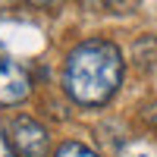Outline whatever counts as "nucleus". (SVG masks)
Returning <instances> with one entry per match:
<instances>
[{"label": "nucleus", "instance_id": "nucleus-1", "mask_svg": "<svg viewBox=\"0 0 157 157\" xmlns=\"http://www.w3.org/2000/svg\"><path fill=\"white\" fill-rule=\"evenodd\" d=\"M123 69L120 47L104 38H91L69 50L63 66V88L82 107H101L120 91Z\"/></svg>", "mask_w": 157, "mask_h": 157}, {"label": "nucleus", "instance_id": "nucleus-2", "mask_svg": "<svg viewBox=\"0 0 157 157\" xmlns=\"http://www.w3.org/2000/svg\"><path fill=\"white\" fill-rule=\"evenodd\" d=\"M10 141H13V148H16L19 157H47V148H50V135H47V129L32 120V116H16L10 126Z\"/></svg>", "mask_w": 157, "mask_h": 157}, {"label": "nucleus", "instance_id": "nucleus-3", "mask_svg": "<svg viewBox=\"0 0 157 157\" xmlns=\"http://www.w3.org/2000/svg\"><path fill=\"white\" fill-rule=\"evenodd\" d=\"M32 94V75L22 63L0 57V107H16Z\"/></svg>", "mask_w": 157, "mask_h": 157}, {"label": "nucleus", "instance_id": "nucleus-4", "mask_svg": "<svg viewBox=\"0 0 157 157\" xmlns=\"http://www.w3.org/2000/svg\"><path fill=\"white\" fill-rule=\"evenodd\" d=\"M54 157H98V154L91 151L88 145H82V141H63Z\"/></svg>", "mask_w": 157, "mask_h": 157}, {"label": "nucleus", "instance_id": "nucleus-5", "mask_svg": "<svg viewBox=\"0 0 157 157\" xmlns=\"http://www.w3.org/2000/svg\"><path fill=\"white\" fill-rule=\"evenodd\" d=\"M0 157H19L13 141H10V135H3V132H0Z\"/></svg>", "mask_w": 157, "mask_h": 157}, {"label": "nucleus", "instance_id": "nucleus-6", "mask_svg": "<svg viewBox=\"0 0 157 157\" xmlns=\"http://www.w3.org/2000/svg\"><path fill=\"white\" fill-rule=\"evenodd\" d=\"M32 6H41V10H50V6H57L60 0H29Z\"/></svg>", "mask_w": 157, "mask_h": 157}, {"label": "nucleus", "instance_id": "nucleus-7", "mask_svg": "<svg viewBox=\"0 0 157 157\" xmlns=\"http://www.w3.org/2000/svg\"><path fill=\"white\" fill-rule=\"evenodd\" d=\"M113 3H116V0H88V6H94V10H107Z\"/></svg>", "mask_w": 157, "mask_h": 157}]
</instances>
